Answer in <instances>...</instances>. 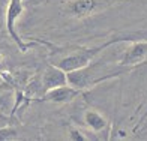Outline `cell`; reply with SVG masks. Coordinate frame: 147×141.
<instances>
[{"instance_id":"6da1fadb","label":"cell","mask_w":147,"mask_h":141,"mask_svg":"<svg viewBox=\"0 0 147 141\" xmlns=\"http://www.w3.org/2000/svg\"><path fill=\"white\" fill-rule=\"evenodd\" d=\"M134 71L132 68L122 65H113L108 62H96L92 60L89 65L83 66L80 69L66 72V78H68V84L80 90H86L90 87H95L104 81H108L111 78H116L122 74Z\"/></svg>"},{"instance_id":"7a4b0ae2","label":"cell","mask_w":147,"mask_h":141,"mask_svg":"<svg viewBox=\"0 0 147 141\" xmlns=\"http://www.w3.org/2000/svg\"><path fill=\"white\" fill-rule=\"evenodd\" d=\"M132 39H137V38H134V36H113L111 39H108V41H105L101 45H96V47H78V48L72 50L69 54L60 57L59 60L51 62V63H54L56 66H59L65 72H71V71H75V69H80L83 66L89 65L92 60H95L108 47L114 45V44H120V42H129Z\"/></svg>"},{"instance_id":"3957f363","label":"cell","mask_w":147,"mask_h":141,"mask_svg":"<svg viewBox=\"0 0 147 141\" xmlns=\"http://www.w3.org/2000/svg\"><path fill=\"white\" fill-rule=\"evenodd\" d=\"M116 2L119 0H68L63 5V12L72 18L84 20L107 9Z\"/></svg>"},{"instance_id":"277c9868","label":"cell","mask_w":147,"mask_h":141,"mask_svg":"<svg viewBox=\"0 0 147 141\" xmlns=\"http://www.w3.org/2000/svg\"><path fill=\"white\" fill-rule=\"evenodd\" d=\"M24 12V0H9L8 8H6V18H5V24H6V32L8 35L12 38V41L17 44V47L20 48V51H27L30 47L36 45V44H45L42 41H36V42H24L20 35L17 33L15 24L17 20L21 17V14Z\"/></svg>"},{"instance_id":"5b68a950","label":"cell","mask_w":147,"mask_h":141,"mask_svg":"<svg viewBox=\"0 0 147 141\" xmlns=\"http://www.w3.org/2000/svg\"><path fill=\"white\" fill-rule=\"evenodd\" d=\"M147 63V38H137L129 41L128 48L123 51L119 65L137 69Z\"/></svg>"},{"instance_id":"8992f818","label":"cell","mask_w":147,"mask_h":141,"mask_svg":"<svg viewBox=\"0 0 147 141\" xmlns=\"http://www.w3.org/2000/svg\"><path fill=\"white\" fill-rule=\"evenodd\" d=\"M84 90H80L72 87L71 84H63L50 89L45 92V95L42 96L41 102H51V104H68L72 102L75 98H78L80 95H83Z\"/></svg>"},{"instance_id":"52a82bcc","label":"cell","mask_w":147,"mask_h":141,"mask_svg":"<svg viewBox=\"0 0 147 141\" xmlns=\"http://www.w3.org/2000/svg\"><path fill=\"white\" fill-rule=\"evenodd\" d=\"M39 78H41V83L44 86L45 92L50 89H54V87L68 84V78H66V72L63 69H60L59 66H56L54 63L47 65L42 69V72H39Z\"/></svg>"},{"instance_id":"ba28073f","label":"cell","mask_w":147,"mask_h":141,"mask_svg":"<svg viewBox=\"0 0 147 141\" xmlns=\"http://www.w3.org/2000/svg\"><path fill=\"white\" fill-rule=\"evenodd\" d=\"M83 122L90 131H93L95 134H101L108 128V120L105 119V116L102 113H99L95 108H89V110L84 111Z\"/></svg>"},{"instance_id":"9c48e42d","label":"cell","mask_w":147,"mask_h":141,"mask_svg":"<svg viewBox=\"0 0 147 141\" xmlns=\"http://www.w3.org/2000/svg\"><path fill=\"white\" fill-rule=\"evenodd\" d=\"M9 140H18V131L14 126H2L0 128V141H9Z\"/></svg>"},{"instance_id":"30bf717a","label":"cell","mask_w":147,"mask_h":141,"mask_svg":"<svg viewBox=\"0 0 147 141\" xmlns=\"http://www.w3.org/2000/svg\"><path fill=\"white\" fill-rule=\"evenodd\" d=\"M71 135H69V138L71 140H87V137H84L81 132H80L78 129H71Z\"/></svg>"},{"instance_id":"8fae6325","label":"cell","mask_w":147,"mask_h":141,"mask_svg":"<svg viewBox=\"0 0 147 141\" xmlns=\"http://www.w3.org/2000/svg\"><path fill=\"white\" fill-rule=\"evenodd\" d=\"M146 98H147V96H146ZM146 104H147V101H146V102H144V104H143L141 107H140V110H141V108H143V107H144ZM140 110H138V111H135V114H138V113H140ZM146 119H147V110L144 111V114H143V116L140 117V120H138V123H137V126H135V129H134V131H137L138 128L141 126V123H144V120H146Z\"/></svg>"},{"instance_id":"7c38bea8","label":"cell","mask_w":147,"mask_h":141,"mask_svg":"<svg viewBox=\"0 0 147 141\" xmlns=\"http://www.w3.org/2000/svg\"><path fill=\"white\" fill-rule=\"evenodd\" d=\"M0 119H3V116H2V114H0Z\"/></svg>"}]
</instances>
